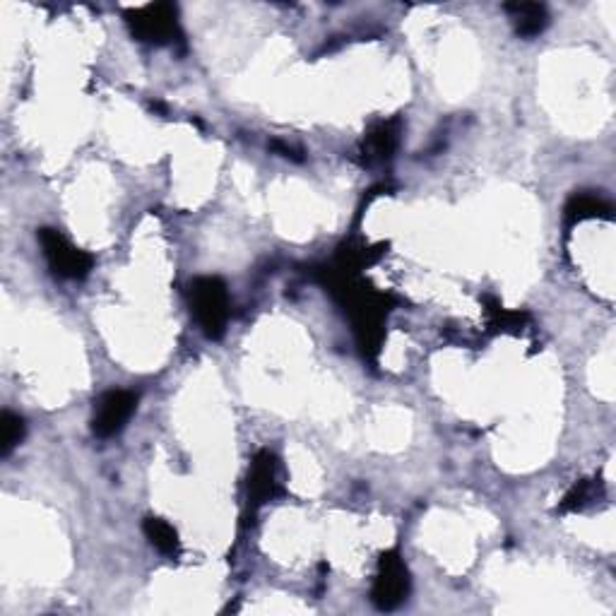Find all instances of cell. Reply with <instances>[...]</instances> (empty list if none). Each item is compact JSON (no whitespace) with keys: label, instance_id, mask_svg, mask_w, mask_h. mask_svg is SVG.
Segmentation results:
<instances>
[{"label":"cell","instance_id":"1","mask_svg":"<svg viewBox=\"0 0 616 616\" xmlns=\"http://www.w3.org/2000/svg\"><path fill=\"white\" fill-rule=\"evenodd\" d=\"M188 304H191V313L198 321L200 330L210 340H219L229 323L227 284L219 277H198L188 289Z\"/></svg>","mask_w":616,"mask_h":616},{"label":"cell","instance_id":"2","mask_svg":"<svg viewBox=\"0 0 616 616\" xmlns=\"http://www.w3.org/2000/svg\"><path fill=\"white\" fill-rule=\"evenodd\" d=\"M126 22L135 39L145 44L167 46L181 39L179 10L171 3H150L126 10Z\"/></svg>","mask_w":616,"mask_h":616},{"label":"cell","instance_id":"3","mask_svg":"<svg viewBox=\"0 0 616 616\" xmlns=\"http://www.w3.org/2000/svg\"><path fill=\"white\" fill-rule=\"evenodd\" d=\"M39 244L51 272L61 280H85L94 268V258L90 253L70 244L58 229H39Z\"/></svg>","mask_w":616,"mask_h":616},{"label":"cell","instance_id":"4","mask_svg":"<svg viewBox=\"0 0 616 616\" xmlns=\"http://www.w3.org/2000/svg\"><path fill=\"white\" fill-rule=\"evenodd\" d=\"M410 595V571L400 552H385L378 561L376 580L371 588V602L381 612H393Z\"/></svg>","mask_w":616,"mask_h":616},{"label":"cell","instance_id":"5","mask_svg":"<svg viewBox=\"0 0 616 616\" xmlns=\"http://www.w3.org/2000/svg\"><path fill=\"white\" fill-rule=\"evenodd\" d=\"M138 407V395L133 390H109L94 402L92 434L97 438H111L121 434Z\"/></svg>","mask_w":616,"mask_h":616},{"label":"cell","instance_id":"6","mask_svg":"<svg viewBox=\"0 0 616 616\" xmlns=\"http://www.w3.org/2000/svg\"><path fill=\"white\" fill-rule=\"evenodd\" d=\"M277 494V460L270 450H260L248 470V501L263 506Z\"/></svg>","mask_w":616,"mask_h":616},{"label":"cell","instance_id":"7","mask_svg":"<svg viewBox=\"0 0 616 616\" xmlns=\"http://www.w3.org/2000/svg\"><path fill=\"white\" fill-rule=\"evenodd\" d=\"M506 13L511 17L515 34L523 39L537 37V34H542L549 25L547 8L537 3H511L506 5Z\"/></svg>","mask_w":616,"mask_h":616},{"label":"cell","instance_id":"8","mask_svg":"<svg viewBox=\"0 0 616 616\" xmlns=\"http://www.w3.org/2000/svg\"><path fill=\"white\" fill-rule=\"evenodd\" d=\"M142 532H145L147 542H150L159 554L169 556V559L179 556L181 552L179 532H176L174 525L167 523L164 518H157V515L145 518V523H142Z\"/></svg>","mask_w":616,"mask_h":616},{"label":"cell","instance_id":"9","mask_svg":"<svg viewBox=\"0 0 616 616\" xmlns=\"http://www.w3.org/2000/svg\"><path fill=\"white\" fill-rule=\"evenodd\" d=\"M398 145V121L381 123L366 135V154L369 159H388Z\"/></svg>","mask_w":616,"mask_h":616},{"label":"cell","instance_id":"10","mask_svg":"<svg viewBox=\"0 0 616 616\" xmlns=\"http://www.w3.org/2000/svg\"><path fill=\"white\" fill-rule=\"evenodd\" d=\"M595 217H612V207L604 203V200L595 198V195H576V198L566 205V219L571 224Z\"/></svg>","mask_w":616,"mask_h":616},{"label":"cell","instance_id":"11","mask_svg":"<svg viewBox=\"0 0 616 616\" xmlns=\"http://www.w3.org/2000/svg\"><path fill=\"white\" fill-rule=\"evenodd\" d=\"M25 431V419L17 417L13 412L0 414V455H3V458H8V455L20 446L22 438H25Z\"/></svg>","mask_w":616,"mask_h":616},{"label":"cell","instance_id":"12","mask_svg":"<svg viewBox=\"0 0 616 616\" xmlns=\"http://www.w3.org/2000/svg\"><path fill=\"white\" fill-rule=\"evenodd\" d=\"M592 496H595V484L588 482V479H583V482L573 484L571 491L561 499L559 503V511L561 513H571V511H580V508H585L592 501Z\"/></svg>","mask_w":616,"mask_h":616}]
</instances>
